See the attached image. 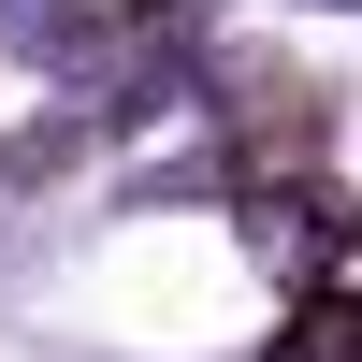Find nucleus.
<instances>
[{
    "mask_svg": "<svg viewBox=\"0 0 362 362\" xmlns=\"http://www.w3.org/2000/svg\"><path fill=\"white\" fill-rule=\"evenodd\" d=\"M276 362H362V305H348V290H305L290 334H276Z\"/></svg>",
    "mask_w": 362,
    "mask_h": 362,
    "instance_id": "1",
    "label": "nucleus"
}]
</instances>
